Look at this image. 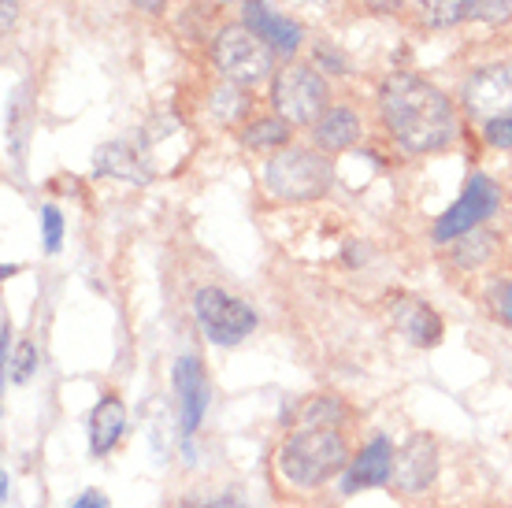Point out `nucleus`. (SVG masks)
<instances>
[{
	"label": "nucleus",
	"instance_id": "obj_1",
	"mask_svg": "<svg viewBox=\"0 0 512 508\" xmlns=\"http://www.w3.org/2000/svg\"><path fill=\"white\" fill-rule=\"evenodd\" d=\"M383 123L405 153H438L457 138L453 104L438 86L420 75H390L379 93Z\"/></svg>",
	"mask_w": 512,
	"mask_h": 508
},
{
	"label": "nucleus",
	"instance_id": "obj_2",
	"mask_svg": "<svg viewBox=\"0 0 512 508\" xmlns=\"http://www.w3.org/2000/svg\"><path fill=\"white\" fill-rule=\"evenodd\" d=\"M346 464V438L334 427H297L279 449V471L294 490H316L331 483Z\"/></svg>",
	"mask_w": 512,
	"mask_h": 508
},
{
	"label": "nucleus",
	"instance_id": "obj_3",
	"mask_svg": "<svg viewBox=\"0 0 512 508\" xmlns=\"http://www.w3.org/2000/svg\"><path fill=\"white\" fill-rule=\"evenodd\" d=\"M264 186H268L271 197L290 204L320 201L334 186V167L327 156L308 153L301 145H290V149L275 153L264 164Z\"/></svg>",
	"mask_w": 512,
	"mask_h": 508
},
{
	"label": "nucleus",
	"instance_id": "obj_4",
	"mask_svg": "<svg viewBox=\"0 0 512 508\" xmlns=\"http://www.w3.org/2000/svg\"><path fill=\"white\" fill-rule=\"evenodd\" d=\"M271 104L279 119H286L290 127H308L320 123L327 112V82L320 78V71L308 64H286L275 75L271 86Z\"/></svg>",
	"mask_w": 512,
	"mask_h": 508
},
{
	"label": "nucleus",
	"instance_id": "obj_5",
	"mask_svg": "<svg viewBox=\"0 0 512 508\" xmlns=\"http://www.w3.org/2000/svg\"><path fill=\"white\" fill-rule=\"evenodd\" d=\"M193 316L201 323V331L208 334V342L216 345H238L245 342L256 327V316L253 308L231 297V293H223L219 286H205V290H197L193 297Z\"/></svg>",
	"mask_w": 512,
	"mask_h": 508
},
{
	"label": "nucleus",
	"instance_id": "obj_6",
	"mask_svg": "<svg viewBox=\"0 0 512 508\" xmlns=\"http://www.w3.org/2000/svg\"><path fill=\"white\" fill-rule=\"evenodd\" d=\"M216 67L238 86H256L260 78L271 75L275 67V49L260 41L245 26H227L216 41Z\"/></svg>",
	"mask_w": 512,
	"mask_h": 508
},
{
	"label": "nucleus",
	"instance_id": "obj_7",
	"mask_svg": "<svg viewBox=\"0 0 512 508\" xmlns=\"http://www.w3.org/2000/svg\"><path fill=\"white\" fill-rule=\"evenodd\" d=\"M498 204H501V193H498V186H494V178L472 175L461 193V201L453 204L446 216L435 223V242H453V238L475 230L479 223H487V219L498 212Z\"/></svg>",
	"mask_w": 512,
	"mask_h": 508
},
{
	"label": "nucleus",
	"instance_id": "obj_8",
	"mask_svg": "<svg viewBox=\"0 0 512 508\" xmlns=\"http://www.w3.org/2000/svg\"><path fill=\"white\" fill-rule=\"evenodd\" d=\"M464 104H468V112H472L475 119H483V123L512 115V64L487 67V71H479V75L468 78Z\"/></svg>",
	"mask_w": 512,
	"mask_h": 508
},
{
	"label": "nucleus",
	"instance_id": "obj_9",
	"mask_svg": "<svg viewBox=\"0 0 512 508\" xmlns=\"http://www.w3.org/2000/svg\"><path fill=\"white\" fill-rule=\"evenodd\" d=\"M438 479V445L427 434H412L394 453V479L401 494H423Z\"/></svg>",
	"mask_w": 512,
	"mask_h": 508
},
{
	"label": "nucleus",
	"instance_id": "obj_10",
	"mask_svg": "<svg viewBox=\"0 0 512 508\" xmlns=\"http://www.w3.org/2000/svg\"><path fill=\"white\" fill-rule=\"evenodd\" d=\"M171 379H175V394H179V405H182V445H186V457H190V438L201 427V420H205V405H208V386H205L201 360L193 353L179 356Z\"/></svg>",
	"mask_w": 512,
	"mask_h": 508
},
{
	"label": "nucleus",
	"instance_id": "obj_11",
	"mask_svg": "<svg viewBox=\"0 0 512 508\" xmlns=\"http://www.w3.org/2000/svg\"><path fill=\"white\" fill-rule=\"evenodd\" d=\"M390 479H394V445H390V438H372L349 464L342 486H346V494H357V490L386 486Z\"/></svg>",
	"mask_w": 512,
	"mask_h": 508
},
{
	"label": "nucleus",
	"instance_id": "obj_12",
	"mask_svg": "<svg viewBox=\"0 0 512 508\" xmlns=\"http://www.w3.org/2000/svg\"><path fill=\"white\" fill-rule=\"evenodd\" d=\"M242 19L245 30H253L260 41H268L275 52H294L301 45V26L294 19H286V15L271 12L264 0H245Z\"/></svg>",
	"mask_w": 512,
	"mask_h": 508
},
{
	"label": "nucleus",
	"instance_id": "obj_13",
	"mask_svg": "<svg viewBox=\"0 0 512 508\" xmlns=\"http://www.w3.org/2000/svg\"><path fill=\"white\" fill-rule=\"evenodd\" d=\"M394 323H397V331L405 334L412 345H435L438 338H442V319H438L427 305H420L416 297H397Z\"/></svg>",
	"mask_w": 512,
	"mask_h": 508
},
{
	"label": "nucleus",
	"instance_id": "obj_14",
	"mask_svg": "<svg viewBox=\"0 0 512 508\" xmlns=\"http://www.w3.org/2000/svg\"><path fill=\"white\" fill-rule=\"evenodd\" d=\"M360 138V119L353 108H327L316 123V145L327 153H346Z\"/></svg>",
	"mask_w": 512,
	"mask_h": 508
},
{
	"label": "nucleus",
	"instance_id": "obj_15",
	"mask_svg": "<svg viewBox=\"0 0 512 508\" xmlns=\"http://www.w3.org/2000/svg\"><path fill=\"white\" fill-rule=\"evenodd\" d=\"M123 431H127V405L119 397H104L90 416V449L101 457L123 438Z\"/></svg>",
	"mask_w": 512,
	"mask_h": 508
},
{
	"label": "nucleus",
	"instance_id": "obj_16",
	"mask_svg": "<svg viewBox=\"0 0 512 508\" xmlns=\"http://www.w3.org/2000/svg\"><path fill=\"white\" fill-rule=\"evenodd\" d=\"M290 138V123L286 119H260L245 130V145L260 149V153H279V145H286Z\"/></svg>",
	"mask_w": 512,
	"mask_h": 508
},
{
	"label": "nucleus",
	"instance_id": "obj_17",
	"mask_svg": "<svg viewBox=\"0 0 512 508\" xmlns=\"http://www.w3.org/2000/svg\"><path fill=\"white\" fill-rule=\"evenodd\" d=\"M468 4H472V0H420L423 19L431 26H453L457 19L468 15Z\"/></svg>",
	"mask_w": 512,
	"mask_h": 508
},
{
	"label": "nucleus",
	"instance_id": "obj_18",
	"mask_svg": "<svg viewBox=\"0 0 512 508\" xmlns=\"http://www.w3.org/2000/svg\"><path fill=\"white\" fill-rule=\"evenodd\" d=\"M34 371H38V349H34V342H23L19 349H15L12 364L4 368V375H8V382L23 386V382L34 379Z\"/></svg>",
	"mask_w": 512,
	"mask_h": 508
},
{
	"label": "nucleus",
	"instance_id": "obj_19",
	"mask_svg": "<svg viewBox=\"0 0 512 508\" xmlns=\"http://www.w3.org/2000/svg\"><path fill=\"white\" fill-rule=\"evenodd\" d=\"M509 15H512V0H472V4H468V19H475V23L498 26V23H505Z\"/></svg>",
	"mask_w": 512,
	"mask_h": 508
},
{
	"label": "nucleus",
	"instance_id": "obj_20",
	"mask_svg": "<svg viewBox=\"0 0 512 508\" xmlns=\"http://www.w3.org/2000/svg\"><path fill=\"white\" fill-rule=\"evenodd\" d=\"M41 234H45V253H60V242H64V216L56 204H45L41 208Z\"/></svg>",
	"mask_w": 512,
	"mask_h": 508
},
{
	"label": "nucleus",
	"instance_id": "obj_21",
	"mask_svg": "<svg viewBox=\"0 0 512 508\" xmlns=\"http://www.w3.org/2000/svg\"><path fill=\"white\" fill-rule=\"evenodd\" d=\"M483 134H487L490 145H498V149H512V115L483 123Z\"/></svg>",
	"mask_w": 512,
	"mask_h": 508
},
{
	"label": "nucleus",
	"instance_id": "obj_22",
	"mask_svg": "<svg viewBox=\"0 0 512 508\" xmlns=\"http://www.w3.org/2000/svg\"><path fill=\"white\" fill-rule=\"evenodd\" d=\"M494 305H498V316L512 327V282H505V286H501L498 301H494Z\"/></svg>",
	"mask_w": 512,
	"mask_h": 508
},
{
	"label": "nucleus",
	"instance_id": "obj_23",
	"mask_svg": "<svg viewBox=\"0 0 512 508\" xmlns=\"http://www.w3.org/2000/svg\"><path fill=\"white\" fill-rule=\"evenodd\" d=\"M71 508H108V497H104L101 490H86V494L75 497V505Z\"/></svg>",
	"mask_w": 512,
	"mask_h": 508
},
{
	"label": "nucleus",
	"instance_id": "obj_24",
	"mask_svg": "<svg viewBox=\"0 0 512 508\" xmlns=\"http://www.w3.org/2000/svg\"><path fill=\"white\" fill-rule=\"evenodd\" d=\"M134 4H138L141 12H149V15H160V12H164V4H167V0H134Z\"/></svg>",
	"mask_w": 512,
	"mask_h": 508
},
{
	"label": "nucleus",
	"instance_id": "obj_25",
	"mask_svg": "<svg viewBox=\"0 0 512 508\" xmlns=\"http://www.w3.org/2000/svg\"><path fill=\"white\" fill-rule=\"evenodd\" d=\"M8 490H12V475L4 471V475H0V501H4V505H8Z\"/></svg>",
	"mask_w": 512,
	"mask_h": 508
},
{
	"label": "nucleus",
	"instance_id": "obj_26",
	"mask_svg": "<svg viewBox=\"0 0 512 508\" xmlns=\"http://www.w3.org/2000/svg\"><path fill=\"white\" fill-rule=\"evenodd\" d=\"M372 4H379V8H397L401 0H372Z\"/></svg>",
	"mask_w": 512,
	"mask_h": 508
},
{
	"label": "nucleus",
	"instance_id": "obj_27",
	"mask_svg": "<svg viewBox=\"0 0 512 508\" xmlns=\"http://www.w3.org/2000/svg\"><path fill=\"white\" fill-rule=\"evenodd\" d=\"M301 4H327V0H301Z\"/></svg>",
	"mask_w": 512,
	"mask_h": 508
}]
</instances>
